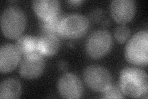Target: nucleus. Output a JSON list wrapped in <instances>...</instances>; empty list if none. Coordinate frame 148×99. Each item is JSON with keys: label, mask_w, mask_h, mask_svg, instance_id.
I'll return each mask as SVG.
<instances>
[{"label": "nucleus", "mask_w": 148, "mask_h": 99, "mask_svg": "<svg viewBox=\"0 0 148 99\" xmlns=\"http://www.w3.org/2000/svg\"><path fill=\"white\" fill-rule=\"evenodd\" d=\"M83 79L88 87L96 92H103L112 85V76L106 68L90 65L83 72Z\"/></svg>", "instance_id": "423d86ee"}, {"label": "nucleus", "mask_w": 148, "mask_h": 99, "mask_svg": "<svg viewBox=\"0 0 148 99\" xmlns=\"http://www.w3.org/2000/svg\"><path fill=\"white\" fill-rule=\"evenodd\" d=\"M136 8L134 0H114L110 5L111 16L115 22L124 24L132 19Z\"/></svg>", "instance_id": "1a4fd4ad"}, {"label": "nucleus", "mask_w": 148, "mask_h": 99, "mask_svg": "<svg viewBox=\"0 0 148 99\" xmlns=\"http://www.w3.org/2000/svg\"><path fill=\"white\" fill-rule=\"evenodd\" d=\"M123 93L120 88L112 84L101 94V98H123Z\"/></svg>", "instance_id": "f3484780"}, {"label": "nucleus", "mask_w": 148, "mask_h": 99, "mask_svg": "<svg viewBox=\"0 0 148 99\" xmlns=\"http://www.w3.org/2000/svg\"><path fill=\"white\" fill-rule=\"evenodd\" d=\"M0 22L3 35L8 39H16L24 32L27 24V17L21 8L11 6L3 11Z\"/></svg>", "instance_id": "f03ea898"}, {"label": "nucleus", "mask_w": 148, "mask_h": 99, "mask_svg": "<svg viewBox=\"0 0 148 99\" xmlns=\"http://www.w3.org/2000/svg\"><path fill=\"white\" fill-rule=\"evenodd\" d=\"M103 12L101 9H95L90 14V19L93 22H98L103 17Z\"/></svg>", "instance_id": "a211bd4d"}, {"label": "nucleus", "mask_w": 148, "mask_h": 99, "mask_svg": "<svg viewBox=\"0 0 148 99\" xmlns=\"http://www.w3.org/2000/svg\"><path fill=\"white\" fill-rule=\"evenodd\" d=\"M58 68L61 71H66L68 68L67 63L65 61H59L58 63Z\"/></svg>", "instance_id": "6ab92c4d"}, {"label": "nucleus", "mask_w": 148, "mask_h": 99, "mask_svg": "<svg viewBox=\"0 0 148 99\" xmlns=\"http://www.w3.org/2000/svg\"><path fill=\"white\" fill-rule=\"evenodd\" d=\"M112 38L110 33L101 29L92 32L86 42L87 55L92 59H99L108 53L112 48Z\"/></svg>", "instance_id": "39448f33"}, {"label": "nucleus", "mask_w": 148, "mask_h": 99, "mask_svg": "<svg viewBox=\"0 0 148 99\" xmlns=\"http://www.w3.org/2000/svg\"><path fill=\"white\" fill-rule=\"evenodd\" d=\"M148 32L141 30L134 34L127 42L125 56L128 63L146 66L148 63Z\"/></svg>", "instance_id": "7ed1b4c3"}, {"label": "nucleus", "mask_w": 148, "mask_h": 99, "mask_svg": "<svg viewBox=\"0 0 148 99\" xmlns=\"http://www.w3.org/2000/svg\"><path fill=\"white\" fill-rule=\"evenodd\" d=\"M21 55L16 45H3L0 48V71L6 73L13 71L21 60Z\"/></svg>", "instance_id": "9d476101"}, {"label": "nucleus", "mask_w": 148, "mask_h": 99, "mask_svg": "<svg viewBox=\"0 0 148 99\" xmlns=\"http://www.w3.org/2000/svg\"><path fill=\"white\" fill-rule=\"evenodd\" d=\"M66 15V14H63L61 12L58 16L51 19H39L38 24L41 30V32L58 35L59 25Z\"/></svg>", "instance_id": "2eb2a0df"}, {"label": "nucleus", "mask_w": 148, "mask_h": 99, "mask_svg": "<svg viewBox=\"0 0 148 99\" xmlns=\"http://www.w3.org/2000/svg\"><path fill=\"white\" fill-rule=\"evenodd\" d=\"M120 88L132 98H147L148 79L145 70L133 66L123 68L120 74Z\"/></svg>", "instance_id": "f257e3e1"}, {"label": "nucleus", "mask_w": 148, "mask_h": 99, "mask_svg": "<svg viewBox=\"0 0 148 99\" xmlns=\"http://www.w3.org/2000/svg\"><path fill=\"white\" fill-rule=\"evenodd\" d=\"M83 2L82 0H77V1H68L69 3L73 4H76V5H78V4H81Z\"/></svg>", "instance_id": "aec40b11"}, {"label": "nucleus", "mask_w": 148, "mask_h": 99, "mask_svg": "<svg viewBox=\"0 0 148 99\" xmlns=\"http://www.w3.org/2000/svg\"><path fill=\"white\" fill-rule=\"evenodd\" d=\"M32 7L39 19H51L61 13V3L58 0L33 1Z\"/></svg>", "instance_id": "9b49d317"}, {"label": "nucleus", "mask_w": 148, "mask_h": 99, "mask_svg": "<svg viewBox=\"0 0 148 99\" xmlns=\"http://www.w3.org/2000/svg\"><path fill=\"white\" fill-rule=\"evenodd\" d=\"M90 27L89 19L79 13L66 15L59 25L58 35L63 39H75L86 34Z\"/></svg>", "instance_id": "20e7f679"}, {"label": "nucleus", "mask_w": 148, "mask_h": 99, "mask_svg": "<svg viewBox=\"0 0 148 99\" xmlns=\"http://www.w3.org/2000/svg\"><path fill=\"white\" fill-rule=\"evenodd\" d=\"M130 30L129 28L125 26L121 25L117 27L114 30L115 39L120 44L124 43L130 35Z\"/></svg>", "instance_id": "dca6fc26"}, {"label": "nucleus", "mask_w": 148, "mask_h": 99, "mask_svg": "<svg viewBox=\"0 0 148 99\" xmlns=\"http://www.w3.org/2000/svg\"><path fill=\"white\" fill-rule=\"evenodd\" d=\"M58 92L62 98H79L83 88L80 79L72 73H66L60 77L58 82Z\"/></svg>", "instance_id": "6e6552de"}, {"label": "nucleus", "mask_w": 148, "mask_h": 99, "mask_svg": "<svg viewBox=\"0 0 148 99\" xmlns=\"http://www.w3.org/2000/svg\"><path fill=\"white\" fill-rule=\"evenodd\" d=\"M22 86L15 78L4 79L0 84V98H17L21 95Z\"/></svg>", "instance_id": "ddd939ff"}, {"label": "nucleus", "mask_w": 148, "mask_h": 99, "mask_svg": "<svg viewBox=\"0 0 148 99\" xmlns=\"http://www.w3.org/2000/svg\"><path fill=\"white\" fill-rule=\"evenodd\" d=\"M58 35L41 33L38 37L37 48L40 53L44 56H51L56 53L61 46V40Z\"/></svg>", "instance_id": "f8f14e48"}, {"label": "nucleus", "mask_w": 148, "mask_h": 99, "mask_svg": "<svg viewBox=\"0 0 148 99\" xmlns=\"http://www.w3.org/2000/svg\"><path fill=\"white\" fill-rule=\"evenodd\" d=\"M37 45H38V37L30 35L19 37L16 44L18 49L23 55L38 52Z\"/></svg>", "instance_id": "4468645a"}, {"label": "nucleus", "mask_w": 148, "mask_h": 99, "mask_svg": "<svg viewBox=\"0 0 148 99\" xmlns=\"http://www.w3.org/2000/svg\"><path fill=\"white\" fill-rule=\"evenodd\" d=\"M46 61L44 56L39 52L23 56L21 60L18 72L27 79H34L40 77L45 69Z\"/></svg>", "instance_id": "0eeeda50"}]
</instances>
